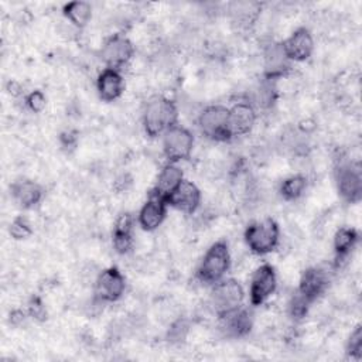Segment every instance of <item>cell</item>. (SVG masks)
<instances>
[{"label": "cell", "mask_w": 362, "mask_h": 362, "mask_svg": "<svg viewBox=\"0 0 362 362\" xmlns=\"http://www.w3.org/2000/svg\"><path fill=\"white\" fill-rule=\"evenodd\" d=\"M178 109L175 103L163 95H153L147 99L143 110V126L150 137L163 136L171 126L177 124Z\"/></svg>", "instance_id": "6da1fadb"}, {"label": "cell", "mask_w": 362, "mask_h": 362, "mask_svg": "<svg viewBox=\"0 0 362 362\" xmlns=\"http://www.w3.org/2000/svg\"><path fill=\"white\" fill-rule=\"evenodd\" d=\"M230 267V253L225 240H218L209 246L205 252L198 270L197 277L205 284H215L225 279Z\"/></svg>", "instance_id": "7a4b0ae2"}, {"label": "cell", "mask_w": 362, "mask_h": 362, "mask_svg": "<svg viewBox=\"0 0 362 362\" xmlns=\"http://www.w3.org/2000/svg\"><path fill=\"white\" fill-rule=\"evenodd\" d=\"M247 247L256 255H267L273 252L280 240V229L273 218H264L252 222L245 230Z\"/></svg>", "instance_id": "3957f363"}, {"label": "cell", "mask_w": 362, "mask_h": 362, "mask_svg": "<svg viewBox=\"0 0 362 362\" xmlns=\"http://www.w3.org/2000/svg\"><path fill=\"white\" fill-rule=\"evenodd\" d=\"M335 182L345 202L356 204L362 198V167L358 161L339 158L335 167Z\"/></svg>", "instance_id": "277c9868"}, {"label": "cell", "mask_w": 362, "mask_h": 362, "mask_svg": "<svg viewBox=\"0 0 362 362\" xmlns=\"http://www.w3.org/2000/svg\"><path fill=\"white\" fill-rule=\"evenodd\" d=\"M228 107L222 105H211L201 110L197 124L205 137L214 141H228L232 139L228 127Z\"/></svg>", "instance_id": "5b68a950"}, {"label": "cell", "mask_w": 362, "mask_h": 362, "mask_svg": "<svg viewBox=\"0 0 362 362\" xmlns=\"http://www.w3.org/2000/svg\"><path fill=\"white\" fill-rule=\"evenodd\" d=\"M192 148L194 136L187 127L177 123L163 133V153L168 163H178L189 158Z\"/></svg>", "instance_id": "8992f818"}, {"label": "cell", "mask_w": 362, "mask_h": 362, "mask_svg": "<svg viewBox=\"0 0 362 362\" xmlns=\"http://www.w3.org/2000/svg\"><path fill=\"white\" fill-rule=\"evenodd\" d=\"M211 305L216 315H222L242 305L245 293L240 283L235 279H222L212 284Z\"/></svg>", "instance_id": "52a82bcc"}, {"label": "cell", "mask_w": 362, "mask_h": 362, "mask_svg": "<svg viewBox=\"0 0 362 362\" xmlns=\"http://www.w3.org/2000/svg\"><path fill=\"white\" fill-rule=\"evenodd\" d=\"M126 288V279L117 267H107L100 272L95 280L93 297L102 303L117 301Z\"/></svg>", "instance_id": "ba28073f"}, {"label": "cell", "mask_w": 362, "mask_h": 362, "mask_svg": "<svg viewBox=\"0 0 362 362\" xmlns=\"http://www.w3.org/2000/svg\"><path fill=\"white\" fill-rule=\"evenodd\" d=\"M277 277L274 267L269 263L260 264L252 274L249 286V298L252 305H262L276 291Z\"/></svg>", "instance_id": "9c48e42d"}, {"label": "cell", "mask_w": 362, "mask_h": 362, "mask_svg": "<svg viewBox=\"0 0 362 362\" xmlns=\"http://www.w3.org/2000/svg\"><path fill=\"white\" fill-rule=\"evenodd\" d=\"M133 52V44L127 37L122 34H113L103 42L100 58L106 64V68L119 69L132 59Z\"/></svg>", "instance_id": "30bf717a"}, {"label": "cell", "mask_w": 362, "mask_h": 362, "mask_svg": "<svg viewBox=\"0 0 362 362\" xmlns=\"http://www.w3.org/2000/svg\"><path fill=\"white\" fill-rule=\"evenodd\" d=\"M218 328L226 338L235 339L246 337L253 327L252 313L242 305L229 313L218 315Z\"/></svg>", "instance_id": "8fae6325"}, {"label": "cell", "mask_w": 362, "mask_h": 362, "mask_svg": "<svg viewBox=\"0 0 362 362\" xmlns=\"http://www.w3.org/2000/svg\"><path fill=\"white\" fill-rule=\"evenodd\" d=\"M167 205H168L167 199L151 189L147 201L143 204V206L139 211V215H137L139 225L148 232L157 229L165 218Z\"/></svg>", "instance_id": "7c38bea8"}, {"label": "cell", "mask_w": 362, "mask_h": 362, "mask_svg": "<svg viewBox=\"0 0 362 362\" xmlns=\"http://www.w3.org/2000/svg\"><path fill=\"white\" fill-rule=\"evenodd\" d=\"M255 122H256V109L249 100L235 102L229 107L228 127L232 139L247 134L253 129Z\"/></svg>", "instance_id": "4fadbf2b"}, {"label": "cell", "mask_w": 362, "mask_h": 362, "mask_svg": "<svg viewBox=\"0 0 362 362\" xmlns=\"http://www.w3.org/2000/svg\"><path fill=\"white\" fill-rule=\"evenodd\" d=\"M167 204L184 214L192 215L201 205V191L192 181L182 180L167 197Z\"/></svg>", "instance_id": "5bb4252c"}, {"label": "cell", "mask_w": 362, "mask_h": 362, "mask_svg": "<svg viewBox=\"0 0 362 362\" xmlns=\"http://www.w3.org/2000/svg\"><path fill=\"white\" fill-rule=\"evenodd\" d=\"M281 47L290 61H305L314 51V40L311 33L301 27L293 31L283 42Z\"/></svg>", "instance_id": "9a60e30c"}, {"label": "cell", "mask_w": 362, "mask_h": 362, "mask_svg": "<svg viewBox=\"0 0 362 362\" xmlns=\"http://www.w3.org/2000/svg\"><path fill=\"white\" fill-rule=\"evenodd\" d=\"M328 284V272L321 267H308L301 274L297 291L313 304L327 290Z\"/></svg>", "instance_id": "2e32d148"}, {"label": "cell", "mask_w": 362, "mask_h": 362, "mask_svg": "<svg viewBox=\"0 0 362 362\" xmlns=\"http://www.w3.org/2000/svg\"><path fill=\"white\" fill-rule=\"evenodd\" d=\"M290 59L284 54L281 42H270L263 51L264 78L276 81L283 76L290 68Z\"/></svg>", "instance_id": "e0dca14e"}, {"label": "cell", "mask_w": 362, "mask_h": 362, "mask_svg": "<svg viewBox=\"0 0 362 362\" xmlns=\"http://www.w3.org/2000/svg\"><path fill=\"white\" fill-rule=\"evenodd\" d=\"M96 90L102 100L113 102L119 99L124 90V81L119 69L105 68L96 79Z\"/></svg>", "instance_id": "ac0fdd59"}, {"label": "cell", "mask_w": 362, "mask_h": 362, "mask_svg": "<svg viewBox=\"0 0 362 362\" xmlns=\"http://www.w3.org/2000/svg\"><path fill=\"white\" fill-rule=\"evenodd\" d=\"M13 199L24 209L34 208L44 197L42 187L33 180H17L11 184Z\"/></svg>", "instance_id": "d6986e66"}, {"label": "cell", "mask_w": 362, "mask_h": 362, "mask_svg": "<svg viewBox=\"0 0 362 362\" xmlns=\"http://www.w3.org/2000/svg\"><path fill=\"white\" fill-rule=\"evenodd\" d=\"M356 242H358V232L351 226H342L335 232L334 235L335 267H339L348 259Z\"/></svg>", "instance_id": "ffe728a7"}, {"label": "cell", "mask_w": 362, "mask_h": 362, "mask_svg": "<svg viewBox=\"0 0 362 362\" xmlns=\"http://www.w3.org/2000/svg\"><path fill=\"white\" fill-rule=\"evenodd\" d=\"M182 180V170L177 165V163H167L158 173L153 191L167 199V197L178 187Z\"/></svg>", "instance_id": "44dd1931"}, {"label": "cell", "mask_w": 362, "mask_h": 362, "mask_svg": "<svg viewBox=\"0 0 362 362\" xmlns=\"http://www.w3.org/2000/svg\"><path fill=\"white\" fill-rule=\"evenodd\" d=\"M228 10L235 24L239 27H247L255 23L260 11V4L255 1H233L229 4Z\"/></svg>", "instance_id": "7402d4cb"}, {"label": "cell", "mask_w": 362, "mask_h": 362, "mask_svg": "<svg viewBox=\"0 0 362 362\" xmlns=\"http://www.w3.org/2000/svg\"><path fill=\"white\" fill-rule=\"evenodd\" d=\"M64 16L75 28H83L92 17V6L88 1H69L62 8Z\"/></svg>", "instance_id": "603a6c76"}, {"label": "cell", "mask_w": 362, "mask_h": 362, "mask_svg": "<svg viewBox=\"0 0 362 362\" xmlns=\"http://www.w3.org/2000/svg\"><path fill=\"white\" fill-rule=\"evenodd\" d=\"M276 100V81L273 79H267L264 78L257 88L255 89L252 99H249V102L255 106H259L262 109H267L270 107Z\"/></svg>", "instance_id": "cb8c5ba5"}, {"label": "cell", "mask_w": 362, "mask_h": 362, "mask_svg": "<svg viewBox=\"0 0 362 362\" xmlns=\"http://www.w3.org/2000/svg\"><path fill=\"white\" fill-rule=\"evenodd\" d=\"M307 188V178L303 174H293L283 180L280 185V195L286 201H296L298 199Z\"/></svg>", "instance_id": "d4e9b609"}, {"label": "cell", "mask_w": 362, "mask_h": 362, "mask_svg": "<svg viewBox=\"0 0 362 362\" xmlns=\"http://www.w3.org/2000/svg\"><path fill=\"white\" fill-rule=\"evenodd\" d=\"M189 332V322L185 318H178L173 321L167 331V341L173 345L182 344Z\"/></svg>", "instance_id": "484cf974"}, {"label": "cell", "mask_w": 362, "mask_h": 362, "mask_svg": "<svg viewBox=\"0 0 362 362\" xmlns=\"http://www.w3.org/2000/svg\"><path fill=\"white\" fill-rule=\"evenodd\" d=\"M287 305H288L287 308H288L290 317L294 318V320H301L308 313V308H310L311 303L296 290L294 294L290 297V301H288Z\"/></svg>", "instance_id": "4316f807"}, {"label": "cell", "mask_w": 362, "mask_h": 362, "mask_svg": "<svg viewBox=\"0 0 362 362\" xmlns=\"http://www.w3.org/2000/svg\"><path fill=\"white\" fill-rule=\"evenodd\" d=\"M8 233L13 239L21 240V239H27L28 236H31L33 229H31L30 222L24 216H17L11 221V223L8 226Z\"/></svg>", "instance_id": "83f0119b"}, {"label": "cell", "mask_w": 362, "mask_h": 362, "mask_svg": "<svg viewBox=\"0 0 362 362\" xmlns=\"http://www.w3.org/2000/svg\"><path fill=\"white\" fill-rule=\"evenodd\" d=\"M346 352L349 356L359 359L362 356V327L356 325L346 342Z\"/></svg>", "instance_id": "f1b7e54d"}, {"label": "cell", "mask_w": 362, "mask_h": 362, "mask_svg": "<svg viewBox=\"0 0 362 362\" xmlns=\"http://www.w3.org/2000/svg\"><path fill=\"white\" fill-rule=\"evenodd\" d=\"M133 233L113 232V247L119 255H127L133 249Z\"/></svg>", "instance_id": "f546056e"}, {"label": "cell", "mask_w": 362, "mask_h": 362, "mask_svg": "<svg viewBox=\"0 0 362 362\" xmlns=\"http://www.w3.org/2000/svg\"><path fill=\"white\" fill-rule=\"evenodd\" d=\"M25 105L31 112L40 113L44 110V107L47 105V98L41 90H31L25 96Z\"/></svg>", "instance_id": "4dcf8cb0"}, {"label": "cell", "mask_w": 362, "mask_h": 362, "mask_svg": "<svg viewBox=\"0 0 362 362\" xmlns=\"http://www.w3.org/2000/svg\"><path fill=\"white\" fill-rule=\"evenodd\" d=\"M28 314L37 321H44L47 318V310L40 297H31V300L28 301Z\"/></svg>", "instance_id": "1f68e13d"}, {"label": "cell", "mask_w": 362, "mask_h": 362, "mask_svg": "<svg viewBox=\"0 0 362 362\" xmlns=\"http://www.w3.org/2000/svg\"><path fill=\"white\" fill-rule=\"evenodd\" d=\"M61 144L66 150H74L78 144V136L75 132H65L61 134Z\"/></svg>", "instance_id": "d6a6232c"}, {"label": "cell", "mask_w": 362, "mask_h": 362, "mask_svg": "<svg viewBox=\"0 0 362 362\" xmlns=\"http://www.w3.org/2000/svg\"><path fill=\"white\" fill-rule=\"evenodd\" d=\"M24 320H25V313L21 311V310H14V311L10 314V322H11L13 325H20Z\"/></svg>", "instance_id": "836d02e7"}]
</instances>
